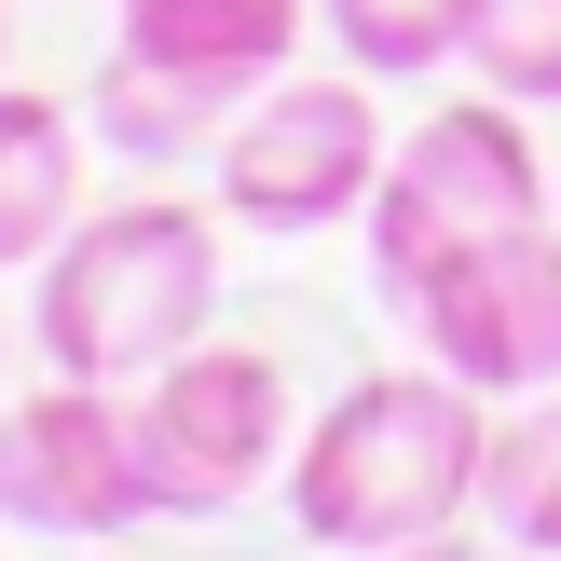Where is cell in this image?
Returning <instances> with one entry per match:
<instances>
[{
    "label": "cell",
    "mask_w": 561,
    "mask_h": 561,
    "mask_svg": "<svg viewBox=\"0 0 561 561\" xmlns=\"http://www.w3.org/2000/svg\"><path fill=\"white\" fill-rule=\"evenodd\" d=\"M316 14L343 42V69H370V82H425L466 55V0H316Z\"/></svg>",
    "instance_id": "12"
},
{
    "label": "cell",
    "mask_w": 561,
    "mask_h": 561,
    "mask_svg": "<svg viewBox=\"0 0 561 561\" xmlns=\"http://www.w3.org/2000/svg\"><path fill=\"white\" fill-rule=\"evenodd\" d=\"M110 55L179 69V82H206L219 110H247L261 82H288V55H301V0H124V42H110Z\"/></svg>",
    "instance_id": "8"
},
{
    "label": "cell",
    "mask_w": 561,
    "mask_h": 561,
    "mask_svg": "<svg viewBox=\"0 0 561 561\" xmlns=\"http://www.w3.org/2000/svg\"><path fill=\"white\" fill-rule=\"evenodd\" d=\"M0 370H14V316H0Z\"/></svg>",
    "instance_id": "15"
},
{
    "label": "cell",
    "mask_w": 561,
    "mask_h": 561,
    "mask_svg": "<svg viewBox=\"0 0 561 561\" xmlns=\"http://www.w3.org/2000/svg\"><path fill=\"white\" fill-rule=\"evenodd\" d=\"M453 69H480L520 110H561V0H466V55Z\"/></svg>",
    "instance_id": "13"
},
{
    "label": "cell",
    "mask_w": 561,
    "mask_h": 561,
    "mask_svg": "<svg viewBox=\"0 0 561 561\" xmlns=\"http://www.w3.org/2000/svg\"><path fill=\"white\" fill-rule=\"evenodd\" d=\"M398 329L453 383H480L493 411H507V398H548V383H561V219L466 247L453 274H425V301H411Z\"/></svg>",
    "instance_id": "7"
},
{
    "label": "cell",
    "mask_w": 561,
    "mask_h": 561,
    "mask_svg": "<svg viewBox=\"0 0 561 561\" xmlns=\"http://www.w3.org/2000/svg\"><path fill=\"white\" fill-rule=\"evenodd\" d=\"M137 411V480H151V520H233L261 480H288L301 453V411L288 370L261 343H192L164 356L151 383H124Z\"/></svg>",
    "instance_id": "4"
},
{
    "label": "cell",
    "mask_w": 561,
    "mask_h": 561,
    "mask_svg": "<svg viewBox=\"0 0 561 561\" xmlns=\"http://www.w3.org/2000/svg\"><path fill=\"white\" fill-rule=\"evenodd\" d=\"M535 219H561V179L535 164V137H520V96H493V82L480 96H438L383 151V192H370V288H383V316H411L425 274H453L493 233H535Z\"/></svg>",
    "instance_id": "3"
},
{
    "label": "cell",
    "mask_w": 561,
    "mask_h": 561,
    "mask_svg": "<svg viewBox=\"0 0 561 561\" xmlns=\"http://www.w3.org/2000/svg\"><path fill=\"white\" fill-rule=\"evenodd\" d=\"M480 480H493V398L425 356V370L343 383V398L301 425V453H288V520H301L316 548L383 561V548H411V535H453V520L480 507Z\"/></svg>",
    "instance_id": "1"
},
{
    "label": "cell",
    "mask_w": 561,
    "mask_h": 561,
    "mask_svg": "<svg viewBox=\"0 0 561 561\" xmlns=\"http://www.w3.org/2000/svg\"><path fill=\"white\" fill-rule=\"evenodd\" d=\"M206 316H219V219L179 192H124V206L55 233L27 343L69 383H151L164 356L206 343Z\"/></svg>",
    "instance_id": "2"
},
{
    "label": "cell",
    "mask_w": 561,
    "mask_h": 561,
    "mask_svg": "<svg viewBox=\"0 0 561 561\" xmlns=\"http://www.w3.org/2000/svg\"><path fill=\"white\" fill-rule=\"evenodd\" d=\"M219 124H233V110H219L206 82H179V69H137V55H110V69H96V137H110V151H137V164L206 151Z\"/></svg>",
    "instance_id": "11"
},
{
    "label": "cell",
    "mask_w": 561,
    "mask_h": 561,
    "mask_svg": "<svg viewBox=\"0 0 561 561\" xmlns=\"http://www.w3.org/2000/svg\"><path fill=\"white\" fill-rule=\"evenodd\" d=\"M82 219V124L42 82H0V274H42Z\"/></svg>",
    "instance_id": "9"
},
{
    "label": "cell",
    "mask_w": 561,
    "mask_h": 561,
    "mask_svg": "<svg viewBox=\"0 0 561 561\" xmlns=\"http://www.w3.org/2000/svg\"><path fill=\"white\" fill-rule=\"evenodd\" d=\"M480 520L507 548L561 561V383L548 398H507L493 411V480H480Z\"/></svg>",
    "instance_id": "10"
},
{
    "label": "cell",
    "mask_w": 561,
    "mask_h": 561,
    "mask_svg": "<svg viewBox=\"0 0 561 561\" xmlns=\"http://www.w3.org/2000/svg\"><path fill=\"white\" fill-rule=\"evenodd\" d=\"M383 561H535V548H507V535L480 548V535H466V520H453V535H411V548H383Z\"/></svg>",
    "instance_id": "14"
},
{
    "label": "cell",
    "mask_w": 561,
    "mask_h": 561,
    "mask_svg": "<svg viewBox=\"0 0 561 561\" xmlns=\"http://www.w3.org/2000/svg\"><path fill=\"white\" fill-rule=\"evenodd\" d=\"M0 520L14 535H137L151 480H137V411L124 383H69L0 398Z\"/></svg>",
    "instance_id": "6"
},
{
    "label": "cell",
    "mask_w": 561,
    "mask_h": 561,
    "mask_svg": "<svg viewBox=\"0 0 561 561\" xmlns=\"http://www.w3.org/2000/svg\"><path fill=\"white\" fill-rule=\"evenodd\" d=\"M383 110L370 69H288L219 124V206L247 233H329V219H370L383 192Z\"/></svg>",
    "instance_id": "5"
},
{
    "label": "cell",
    "mask_w": 561,
    "mask_h": 561,
    "mask_svg": "<svg viewBox=\"0 0 561 561\" xmlns=\"http://www.w3.org/2000/svg\"><path fill=\"white\" fill-rule=\"evenodd\" d=\"M0 55H14V0H0Z\"/></svg>",
    "instance_id": "16"
}]
</instances>
